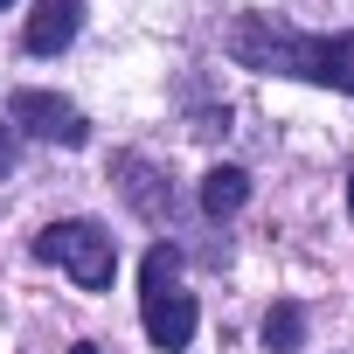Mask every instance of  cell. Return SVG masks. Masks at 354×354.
Returning a JSON list of instances; mask_svg holds the SVG:
<instances>
[{"mask_svg": "<svg viewBox=\"0 0 354 354\" xmlns=\"http://www.w3.org/2000/svg\"><path fill=\"white\" fill-rule=\"evenodd\" d=\"M139 319H146V340L160 354H181L195 340V292L181 285V250L174 243H153L139 257Z\"/></svg>", "mask_w": 354, "mask_h": 354, "instance_id": "cell-2", "label": "cell"}, {"mask_svg": "<svg viewBox=\"0 0 354 354\" xmlns=\"http://www.w3.org/2000/svg\"><path fill=\"white\" fill-rule=\"evenodd\" d=\"M347 209H354V181H347Z\"/></svg>", "mask_w": 354, "mask_h": 354, "instance_id": "cell-11", "label": "cell"}, {"mask_svg": "<svg viewBox=\"0 0 354 354\" xmlns=\"http://www.w3.org/2000/svg\"><path fill=\"white\" fill-rule=\"evenodd\" d=\"M70 354H97V347H91V340H77V347H70Z\"/></svg>", "mask_w": 354, "mask_h": 354, "instance_id": "cell-10", "label": "cell"}, {"mask_svg": "<svg viewBox=\"0 0 354 354\" xmlns=\"http://www.w3.org/2000/svg\"><path fill=\"white\" fill-rule=\"evenodd\" d=\"M35 257H42V264H63L84 292H104L111 271H118V250H111L104 223H49V230L35 236Z\"/></svg>", "mask_w": 354, "mask_h": 354, "instance_id": "cell-3", "label": "cell"}, {"mask_svg": "<svg viewBox=\"0 0 354 354\" xmlns=\"http://www.w3.org/2000/svg\"><path fill=\"white\" fill-rule=\"evenodd\" d=\"M111 174H118V188H125V202H132V209H139V202H146L153 216L167 209V195H160V174H153L146 160H132V153H118V160H111Z\"/></svg>", "mask_w": 354, "mask_h": 354, "instance_id": "cell-7", "label": "cell"}, {"mask_svg": "<svg viewBox=\"0 0 354 354\" xmlns=\"http://www.w3.org/2000/svg\"><path fill=\"white\" fill-rule=\"evenodd\" d=\"M0 8H15V0H0Z\"/></svg>", "mask_w": 354, "mask_h": 354, "instance_id": "cell-12", "label": "cell"}, {"mask_svg": "<svg viewBox=\"0 0 354 354\" xmlns=\"http://www.w3.org/2000/svg\"><path fill=\"white\" fill-rule=\"evenodd\" d=\"M8 118L21 125V132H35V139H49V146H84L91 139V125H84V111L70 104V97H56V91H15L8 97Z\"/></svg>", "mask_w": 354, "mask_h": 354, "instance_id": "cell-4", "label": "cell"}, {"mask_svg": "<svg viewBox=\"0 0 354 354\" xmlns=\"http://www.w3.org/2000/svg\"><path fill=\"white\" fill-rule=\"evenodd\" d=\"M15 160H21V125L8 118L0 125V174H15Z\"/></svg>", "mask_w": 354, "mask_h": 354, "instance_id": "cell-9", "label": "cell"}, {"mask_svg": "<svg viewBox=\"0 0 354 354\" xmlns=\"http://www.w3.org/2000/svg\"><path fill=\"white\" fill-rule=\"evenodd\" d=\"M230 56L243 70L299 77V84H319V91H347L354 97V28L347 35H299L278 15H243L230 28Z\"/></svg>", "mask_w": 354, "mask_h": 354, "instance_id": "cell-1", "label": "cell"}, {"mask_svg": "<svg viewBox=\"0 0 354 354\" xmlns=\"http://www.w3.org/2000/svg\"><path fill=\"white\" fill-rule=\"evenodd\" d=\"M84 28V0H35L28 8V28H21V49L28 56H63Z\"/></svg>", "mask_w": 354, "mask_h": 354, "instance_id": "cell-5", "label": "cell"}, {"mask_svg": "<svg viewBox=\"0 0 354 354\" xmlns=\"http://www.w3.org/2000/svg\"><path fill=\"white\" fill-rule=\"evenodd\" d=\"M299 333H306V313H299L292 299H278V306L264 313V347H271V354H292Z\"/></svg>", "mask_w": 354, "mask_h": 354, "instance_id": "cell-8", "label": "cell"}, {"mask_svg": "<svg viewBox=\"0 0 354 354\" xmlns=\"http://www.w3.org/2000/svg\"><path fill=\"white\" fill-rule=\"evenodd\" d=\"M243 202H250V174H243V167H209V174H202V209H209L216 223H230Z\"/></svg>", "mask_w": 354, "mask_h": 354, "instance_id": "cell-6", "label": "cell"}]
</instances>
